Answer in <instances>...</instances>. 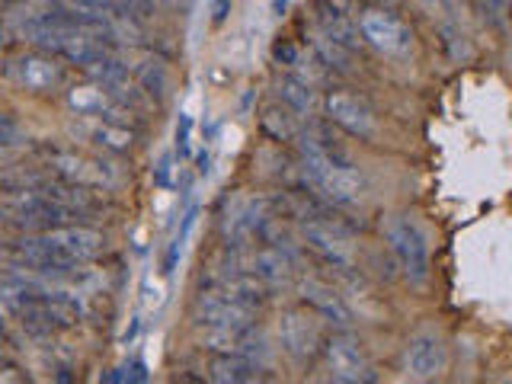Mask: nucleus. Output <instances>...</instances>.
<instances>
[{
  "label": "nucleus",
  "instance_id": "obj_1",
  "mask_svg": "<svg viewBox=\"0 0 512 384\" xmlns=\"http://www.w3.org/2000/svg\"><path fill=\"white\" fill-rule=\"evenodd\" d=\"M0 298L7 301V308L20 317V324L32 336H52L58 330H71L84 317V308H80L74 295L55 292V288H45L42 282L23 276L0 282Z\"/></svg>",
  "mask_w": 512,
  "mask_h": 384
},
{
  "label": "nucleus",
  "instance_id": "obj_2",
  "mask_svg": "<svg viewBox=\"0 0 512 384\" xmlns=\"http://www.w3.org/2000/svg\"><path fill=\"white\" fill-rule=\"evenodd\" d=\"M106 250V237L93 228H80V224H61V228H48L32 237H23L16 244V260L29 269H77L84 263H93L96 256Z\"/></svg>",
  "mask_w": 512,
  "mask_h": 384
},
{
  "label": "nucleus",
  "instance_id": "obj_3",
  "mask_svg": "<svg viewBox=\"0 0 512 384\" xmlns=\"http://www.w3.org/2000/svg\"><path fill=\"white\" fill-rule=\"evenodd\" d=\"M301 186L314 189L317 196H324L333 205H356L362 199L365 180L352 164H301L298 160Z\"/></svg>",
  "mask_w": 512,
  "mask_h": 384
},
{
  "label": "nucleus",
  "instance_id": "obj_4",
  "mask_svg": "<svg viewBox=\"0 0 512 384\" xmlns=\"http://www.w3.org/2000/svg\"><path fill=\"white\" fill-rule=\"evenodd\" d=\"M388 244H391V253L400 266V272L407 276L410 285H426L429 282V244H426V234L420 231V224L397 215L388 221Z\"/></svg>",
  "mask_w": 512,
  "mask_h": 384
},
{
  "label": "nucleus",
  "instance_id": "obj_5",
  "mask_svg": "<svg viewBox=\"0 0 512 384\" xmlns=\"http://www.w3.org/2000/svg\"><path fill=\"white\" fill-rule=\"evenodd\" d=\"M4 208L13 215L16 224H26V228H61V224H71L80 218L74 208L61 205L55 196H48L42 189H10V196L4 199Z\"/></svg>",
  "mask_w": 512,
  "mask_h": 384
},
{
  "label": "nucleus",
  "instance_id": "obj_6",
  "mask_svg": "<svg viewBox=\"0 0 512 384\" xmlns=\"http://www.w3.org/2000/svg\"><path fill=\"white\" fill-rule=\"evenodd\" d=\"M45 167L52 170L58 180L87 186V189H112L119 183V176L112 173L103 160L77 154V151H61V148H45Z\"/></svg>",
  "mask_w": 512,
  "mask_h": 384
},
{
  "label": "nucleus",
  "instance_id": "obj_7",
  "mask_svg": "<svg viewBox=\"0 0 512 384\" xmlns=\"http://www.w3.org/2000/svg\"><path fill=\"white\" fill-rule=\"evenodd\" d=\"M4 74L10 84L23 87L29 93H55L64 87V80H68V71H64L58 55H45V52L16 55L4 68Z\"/></svg>",
  "mask_w": 512,
  "mask_h": 384
},
{
  "label": "nucleus",
  "instance_id": "obj_8",
  "mask_svg": "<svg viewBox=\"0 0 512 384\" xmlns=\"http://www.w3.org/2000/svg\"><path fill=\"white\" fill-rule=\"evenodd\" d=\"M324 359H327V372L330 381L340 384H365V381H378L372 362H368L362 343L352 333H333L324 343Z\"/></svg>",
  "mask_w": 512,
  "mask_h": 384
},
{
  "label": "nucleus",
  "instance_id": "obj_9",
  "mask_svg": "<svg viewBox=\"0 0 512 384\" xmlns=\"http://www.w3.org/2000/svg\"><path fill=\"white\" fill-rule=\"evenodd\" d=\"M301 237L330 269H356L352 231L333 221H301Z\"/></svg>",
  "mask_w": 512,
  "mask_h": 384
},
{
  "label": "nucleus",
  "instance_id": "obj_10",
  "mask_svg": "<svg viewBox=\"0 0 512 384\" xmlns=\"http://www.w3.org/2000/svg\"><path fill=\"white\" fill-rule=\"evenodd\" d=\"M359 32L375 52L388 58H407L413 52V32L388 10H365L359 16Z\"/></svg>",
  "mask_w": 512,
  "mask_h": 384
},
{
  "label": "nucleus",
  "instance_id": "obj_11",
  "mask_svg": "<svg viewBox=\"0 0 512 384\" xmlns=\"http://www.w3.org/2000/svg\"><path fill=\"white\" fill-rule=\"evenodd\" d=\"M192 320L196 327H221V330H247L256 327V311L224 298L215 288H205L192 301Z\"/></svg>",
  "mask_w": 512,
  "mask_h": 384
},
{
  "label": "nucleus",
  "instance_id": "obj_12",
  "mask_svg": "<svg viewBox=\"0 0 512 384\" xmlns=\"http://www.w3.org/2000/svg\"><path fill=\"white\" fill-rule=\"evenodd\" d=\"M279 340H282L285 356L292 362L304 365L308 359H314V352L320 349V327H317V314L308 308V304L282 314Z\"/></svg>",
  "mask_w": 512,
  "mask_h": 384
},
{
  "label": "nucleus",
  "instance_id": "obj_13",
  "mask_svg": "<svg viewBox=\"0 0 512 384\" xmlns=\"http://www.w3.org/2000/svg\"><path fill=\"white\" fill-rule=\"evenodd\" d=\"M324 109H327L330 125H340L343 132L356 135V138H375V128H378L375 112H372V106H368L359 93L333 90V93H327Z\"/></svg>",
  "mask_w": 512,
  "mask_h": 384
},
{
  "label": "nucleus",
  "instance_id": "obj_14",
  "mask_svg": "<svg viewBox=\"0 0 512 384\" xmlns=\"http://www.w3.org/2000/svg\"><path fill=\"white\" fill-rule=\"evenodd\" d=\"M298 292H301V304H308L320 320H327L333 327L346 330V327H352V320H356V314H352V308L333 285H324L317 279H304L298 285Z\"/></svg>",
  "mask_w": 512,
  "mask_h": 384
},
{
  "label": "nucleus",
  "instance_id": "obj_15",
  "mask_svg": "<svg viewBox=\"0 0 512 384\" xmlns=\"http://www.w3.org/2000/svg\"><path fill=\"white\" fill-rule=\"evenodd\" d=\"M448 352L436 333H416L407 343V372L416 381H432L445 372Z\"/></svg>",
  "mask_w": 512,
  "mask_h": 384
},
{
  "label": "nucleus",
  "instance_id": "obj_16",
  "mask_svg": "<svg viewBox=\"0 0 512 384\" xmlns=\"http://www.w3.org/2000/svg\"><path fill=\"white\" fill-rule=\"evenodd\" d=\"M263 368L256 359L240 356V352H212L208 359V381L215 384H250L263 378Z\"/></svg>",
  "mask_w": 512,
  "mask_h": 384
},
{
  "label": "nucleus",
  "instance_id": "obj_17",
  "mask_svg": "<svg viewBox=\"0 0 512 384\" xmlns=\"http://www.w3.org/2000/svg\"><path fill=\"white\" fill-rule=\"evenodd\" d=\"M292 253H288L285 247H272V244H263L260 250L250 253V263H247V272H253L256 279L266 282L269 288L276 285H285L288 276H292Z\"/></svg>",
  "mask_w": 512,
  "mask_h": 384
},
{
  "label": "nucleus",
  "instance_id": "obj_18",
  "mask_svg": "<svg viewBox=\"0 0 512 384\" xmlns=\"http://www.w3.org/2000/svg\"><path fill=\"white\" fill-rule=\"evenodd\" d=\"M317 26H320V32H324L327 39H333L336 45L349 48V52H359V45L365 42V39H359L362 32L349 23V16L340 13V10H333L327 0L317 7Z\"/></svg>",
  "mask_w": 512,
  "mask_h": 384
},
{
  "label": "nucleus",
  "instance_id": "obj_19",
  "mask_svg": "<svg viewBox=\"0 0 512 384\" xmlns=\"http://www.w3.org/2000/svg\"><path fill=\"white\" fill-rule=\"evenodd\" d=\"M84 135L96 144V148H103L109 154H128L135 148V128L106 122V119H93L84 128Z\"/></svg>",
  "mask_w": 512,
  "mask_h": 384
},
{
  "label": "nucleus",
  "instance_id": "obj_20",
  "mask_svg": "<svg viewBox=\"0 0 512 384\" xmlns=\"http://www.w3.org/2000/svg\"><path fill=\"white\" fill-rule=\"evenodd\" d=\"M276 93H279V103L292 109L295 116H311L314 106H317L314 84L301 80L298 74H285L279 84H276Z\"/></svg>",
  "mask_w": 512,
  "mask_h": 384
},
{
  "label": "nucleus",
  "instance_id": "obj_21",
  "mask_svg": "<svg viewBox=\"0 0 512 384\" xmlns=\"http://www.w3.org/2000/svg\"><path fill=\"white\" fill-rule=\"evenodd\" d=\"M260 128H263V135H266L269 141H279V144L295 141L298 132H301V125H298V119H295V112L288 109V106H282V103H272V106L263 109Z\"/></svg>",
  "mask_w": 512,
  "mask_h": 384
},
{
  "label": "nucleus",
  "instance_id": "obj_22",
  "mask_svg": "<svg viewBox=\"0 0 512 384\" xmlns=\"http://www.w3.org/2000/svg\"><path fill=\"white\" fill-rule=\"evenodd\" d=\"M135 84L151 96V100L157 103H164L167 100V93H170V71H167V64L160 61V58H148V61H141L138 64V71H135Z\"/></svg>",
  "mask_w": 512,
  "mask_h": 384
},
{
  "label": "nucleus",
  "instance_id": "obj_23",
  "mask_svg": "<svg viewBox=\"0 0 512 384\" xmlns=\"http://www.w3.org/2000/svg\"><path fill=\"white\" fill-rule=\"evenodd\" d=\"M311 48H314V58L324 64L327 71H349V61H352V52L343 45H336L333 39H327L324 32H320L317 39H311Z\"/></svg>",
  "mask_w": 512,
  "mask_h": 384
},
{
  "label": "nucleus",
  "instance_id": "obj_24",
  "mask_svg": "<svg viewBox=\"0 0 512 384\" xmlns=\"http://www.w3.org/2000/svg\"><path fill=\"white\" fill-rule=\"evenodd\" d=\"M68 10L90 13V16H109V20H132L125 0H61Z\"/></svg>",
  "mask_w": 512,
  "mask_h": 384
},
{
  "label": "nucleus",
  "instance_id": "obj_25",
  "mask_svg": "<svg viewBox=\"0 0 512 384\" xmlns=\"http://www.w3.org/2000/svg\"><path fill=\"white\" fill-rule=\"evenodd\" d=\"M0 144H7L10 151L26 148V144H29L26 128L16 122L13 116H7V112H0Z\"/></svg>",
  "mask_w": 512,
  "mask_h": 384
},
{
  "label": "nucleus",
  "instance_id": "obj_26",
  "mask_svg": "<svg viewBox=\"0 0 512 384\" xmlns=\"http://www.w3.org/2000/svg\"><path fill=\"white\" fill-rule=\"evenodd\" d=\"M272 58H276L279 64H285V68H295V64L301 61V48L295 42H276L272 45Z\"/></svg>",
  "mask_w": 512,
  "mask_h": 384
},
{
  "label": "nucleus",
  "instance_id": "obj_27",
  "mask_svg": "<svg viewBox=\"0 0 512 384\" xmlns=\"http://www.w3.org/2000/svg\"><path fill=\"white\" fill-rule=\"evenodd\" d=\"M119 378L116 381H128V384H141V381H148L151 375H148V365L144 362H128L125 368H119Z\"/></svg>",
  "mask_w": 512,
  "mask_h": 384
},
{
  "label": "nucleus",
  "instance_id": "obj_28",
  "mask_svg": "<svg viewBox=\"0 0 512 384\" xmlns=\"http://www.w3.org/2000/svg\"><path fill=\"white\" fill-rule=\"evenodd\" d=\"M189 128H192L189 116H180V125H176V154L180 157L189 154Z\"/></svg>",
  "mask_w": 512,
  "mask_h": 384
},
{
  "label": "nucleus",
  "instance_id": "obj_29",
  "mask_svg": "<svg viewBox=\"0 0 512 384\" xmlns=\"http://www.w3.org/2000/svg\"><path fill=\"white\" fill-rule=\"evenodd\" d=\"M16 365H0V381H26V375H16Z\"/></svg>",
  "mask_w": 512,
  "mask_h": 384
},
{
  "label": "nucleus",
  "instance_id": "obj_30",
  "mask_svg": "<svg viewBox=\"0 0 512 384\" xmlns=\"http://www.w3.org/2000/svg\"><path fill=\"white\" fill-rule=\"evenodd\" d=\"M327 4L333 7V10H340V13H352V7H356V0H327Z\"/></svg>",
  "mask_w": 512,
  "mask_h": 384
},
{
  "label": "nucleus",
  "instance_id": "obj_31",
  "mask_svg": "<svg viewBox=\"0 0 512 384\" xmlns=\"http://www.w3.org/2000/svg\"><path fill=\"white\" fill-rule=\"evenodd\" d=\"M288 7H292V0H272V13H276V16H285Z\"/></svg>",
  "mask_w": 512,
  "mask_h": 384
},
{
  "label": "nucleus",
  "instance_id": "obj_32",
  "mask_svg": "<svg viewBox=\"0 0 512 384\" xmlns=\"http://www.w3.org/2000/svg\"><path fill=\"white\" fill-rule=\"evenodd\" d=\"M10 160H13L10 148H7V144H0V167H7V164H10Z\"/></svg>",
  "mask_w": 512,
  "mask_h": 384
},
{
  "label": "nucleus",
  "instance_id": "obj_33",
  "mask_svg": "<svg viewBox=\"0 0 512 384\" xmlns=\"http://www.w3.org/2000/svg\"><path fill=\"white\" fill-rule=\"evenodd\" d=\"M4 48H7V29L0 23V55H4Z\"/></svg>",
  "mask_w": 512,
  "mask_h": 384
},
{
  "label": "nucleus",
  "instance_id": "obj_34",
  "mask_svg": "<svg viewBox=\"0 0 512 384\" xmlns=\"http://www.w3.org/2000/svg\"><path fill=\"white\" fill-rule=\"evenodd\" d=\"M199 173H208V154H199Z\"/></svg>",
  "mask_w": 512,
  "mask_h": 384
},
{
  "label": "nucleus",
  "instance_id": "obj_35",
  "mask_svg": "<svg viewBox=\"0 0 512 384\" xmlns=\"http://www.w3.org/2000/svg\"><path fill=\"white\" fill-rule=\"evenodd\" d=\"M4 330H7V311L0 308V333H4Z\"/></svg>",
  "mask_w": 512,
  "mask_h": 384
},
{
  "label": "nucleus",
  "instance_id": "obj_36",
  "mask_svg": "<svg viewBox=\"0 0 512 384\" xmlns=\"http://www.w3.org/2000/svg\"><path fill=\"white\" fill-rule=\"evenodd\" d=\"M4 4H26V0H4Z\"/></svg>",
  "mask_w": 512,
  "mask_h": 384
}]
</instances>
